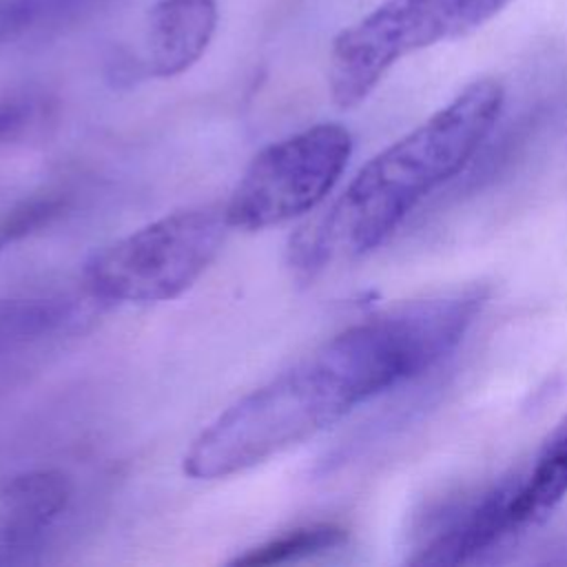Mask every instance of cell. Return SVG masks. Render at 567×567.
Masks as SVG:
<instances>
[{
  "label": "cell",
  "instance_id": "obj_1",
  "mask_svg": "<svg viewBox=\"0 0 567 567\" xmlns=\"http://www.w3.org/2000/svg\"><path fill=\"white\" fill-rule=\"evenodd\" d=\"M501 82H470L416 128L368 159L346 190L290 246V261L315 275L337 259H357L390 239L403 219L454 177L496 124Z\"/></svg>",
  "mask_w": 567,
  "mask_h": 567
},
{
  "label": "cell",
  "instance_id": "obj_10",
  "mask_svg": "<svg viewBox=\"0 0 567 567\" xmlns=\"http://www.w3.org/2000/svg\"><path fill=\"white\" fill-rule=\"evenodd\" d=\"M66 206L69 195L64 193H44L24 199L13 210H9L0 221V250L49 226L55 217H60L66 210Z\"/></svg>",
  "mask_w": 567,
  "mask_h": 567
},
{
  "label": "cell",
  "instance_id": "obj_2",
  "mask_svg": "<svg viewBox=\"0 0 567 567\" xmlns=\"http://www.w3.org/2000/svg\"><path fill=\"white\" fill-rule=\"evenodd\" d=\"M339 419V408L306 357L210 421L184 454L182 470L197 481L226 478L303 443Z\"/></svg>",
  "mask_w": 567,
  "mask_h": 567
},
{
  "label": "cell",
  "instance_id": "obj_5",
  "mask_svg": "<svg viewBox=\"0 0 567 567\" xmlns=\"http://www.w3.org/2000/svg\"><path fill=\"white\" fill-rule=\"evenodd\" d=\"M463 0H383L330 47L328 91L339 109L359 106L405 55L456 40Z\"/></svg>",
  "mask_w": 567,
  "mask_h": 567
},
{
  "label": "cell",
  "instance_id": "obj_11",
  "mask_svg": "<svg viewBox=\"0 0 567 567\" xmlns=\"http://www.w3.org/2000/svg\"><path fill=\"white\" fill-rule=\"evenodd\" d=\"M42 100L31 91L0 93V144L20 137L40 115Z\"/></svg>",
  "mask_w": 567,
  "mask_h": 567
},
{
  "label": "cell",
  "instance_id": "obj_6",
  "mask_svg": "<svg viewBox=\"0 0 567 567\" xmlns=\"http://www.w3.org/2000/svg\"><path fill=\"white\" fill-rule=\"evenodd\" d=\"M217 22V0H155L144 20L148 73L155 78L186 73L210 47Z\"/></svg>",
  "mask_w": 567,
  "mask_h": 567
},
{
  "label": "cell",
  "instance_id": "obj_7",
  "mask_svg": "<svg viewBox=\"0 0 567 567\" xmlns=\"http://www.w3.org/2000/svg\"><path fill=\"white\" fill-rule=\"evenodd\" d=\"M71 478L60 470H31L0 487V554H20L64 514L71 503Z\"/></svg>",
  "mask_w": 567,
  "mask_h": 567
},
{
  "label": "cell",
  "instance_id": "obj_9",
  "mask_svg": "<svg viewBox=\"0 0 567 567\" xmlns=\"http://www.w3.org/2000/svg\"><path fill=\"white\" fill-rule=\"evenodd\" d=\"M346 538H348V532L334 523L301 525L284 534H277L261 545L246 549L241 556L233 558V565H248V567L279 565V563L328 551L332 547L343 545Z\"/></svg>",
  "mask_w": 567,
  "mask_h": 567
},
{
  "label": "cell",
  "instance_id": "obj_8",
  "mask_svg": "<svg viewBox=\"0 0 567 567\" xmlns=\"http://www.w3.org/2000/svg\"><path fill=\"white\" fill-rule=\"evenodd\" d=\"M567 496V414L549 432L527 472L512 476L514 532L543 523Z\"/></svg>",
  "mask_w": 567,
  "mask_h": 567
},
{
  "label": "cell",
  "instance_id": "obj_3",
  "mask_svg": "<svg viewBox=\"0 0 567 567\" xmlns=\"http://www.w3.org/2000/svg\"><path fill=\"white\" fill-rule=\"evenodd\" d=\"M228 230L224 204L166 213L97 250L84 268L86 288L117 303L175 299L206 272Z\"/></svg>",
  "mask_w": 567,
  "mask_h": 567
},
{
  "label": "cell",
  "instance_id": "obj_12",
  "mask_svg": "<svg viewBox=\"0 0 567 567\" xmlns=\"http://www.w3.org/2000/svg\"><path fill=\"white\" fill-rule=\"evenodd\" d=\"M512 0H463V7L458 11L456 22V38H463L483 24H487L492 18H496Z\"/></svg>",
  "mask_w": 567,
  "mask_h": 567
},
{
  "label": "cell",
  "instance_id": "obj_4",
  "mask_svg": "<svg viewBox=\"0 0 567 567\" xmlns=\"http://www.w3.org/2000/svg\"><path fill=\"white\" fill-rule=\"evenodd\" d=\"M352 137L334 122L315 124L261 148L228 202L230 228L264 230L310 213L348 166Z\"/></svg>",
  "mask_w": 567,
  "mask_h": 567
},
{
  "label": "cell",
  "instance_id": "obj_13",
  "mask_svg": "<svg viewBox=\"0 0 567 567\" xmlns=\"http://www.w3.org/2000/svg\"><path fill=\"white\" fill-rule=\"evenodd\" d=\"M18 24H20V18H16V9L2 7L0 9V38H7Z\"/></svg>",
  "mask_w": 567,
  "mask_h": 567
}]
</instances>
